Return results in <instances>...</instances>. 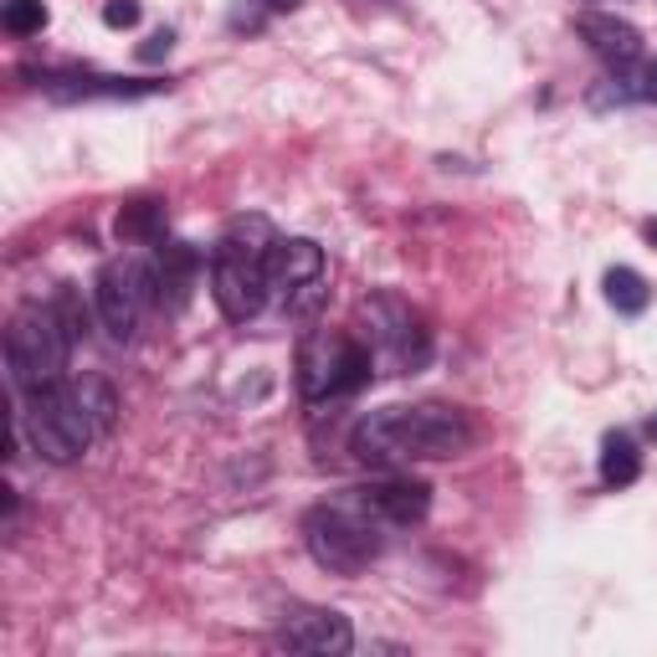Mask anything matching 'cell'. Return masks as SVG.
Masks as SVG:
<instances>
[{
	"label": "cell",
	"mask_w": 657,
	"mask_h": 657,
	"mask_svg": "<svg viewBox=\"0 0 657 657\" xmlns=\"http://www.w3.org/2000/svg\"><path fill=\"white\" fill-rule=\"evenodd\" d=\"M473 448V421L457 406H380L370 417L355 421L349 452L365 467H411L437 463V457H457Z\"/></svg>",
	"instance_id": "6da1fadb"
},
{
	"label": "cell",
	"mask_w": 657,
	"mask_h": 657,
	"mask_svg": "<svg viewBox=\"0 0 657 657\" xmlns=\"http://www.w3.org/2000/svg\"><path fill=\"white\" fill-rule=\"evenodd\" d=\"M278 241L283 237L272 231L268 216H237L222 231L216 252H211V293H216V303H222V314L231 324H247V319L262 314V303H268V262Z\"/></svg>",
	"instance_id": "7a4b0ae2"
},
{
	"label": "cell",
	"mask_w": 657,
	"mask_h": 657,
	"mask_svg": "<svg viewBox=\"0 0 657 657\" xmlns=\"http://www.w3.org/2000/svg\"><path fill=\"white\" fill-rule=\"evenodd\" d=\"M380 524L386 519H375L355 493V498H344V504L309 508L303 545H309V554H314L324 570H334V575H359V570L380 554Z\"/></svg>",
	"instance_id": "3957f363"
},
{
	"label": "cell",
	"mask_w": 657,
	"mask_h": 657,
	"mask_svg": "<svg viewBox=\"0 0 657 657\" xmlns=\"http://www.w3.org/2000/svg\"><path fill=\"white\" fill-rule=\"evenodd\" d=\"M21 427H26L31 448L42 452L46 463H77V457L88 452L93 432H98L88 396H83V386H73V380L31 390L26 411H21Z\"/></svg>",
	"instance_id": "277c9868"
},
{
	"label": "cell",
	"mask_w": 657,
	"mask_h": 657,
	"mask_svg": "<svg viewBox=\"0 0 657 657\" xmlns=\"http://www.w3.org/2000/svg\"><path fill=\"white\" fill-rule=\"evenodd\" d=\"M375 375V349L344 328H314L299 344V390L303 401H328V396H355Z\"/></svg>",
	"instance_id": "5b68a950"
},
{
	"label": "cell",
	"mask_w": 657,
	"mask_h": 657,
	"mask_svg": "<svg viewBox=\"0 0 657 657\" xmlns=\"http://www.w3.org/2000/svg\"><path fill=\"white\" fill-rule=\"evenodd\" d=\"M67 355H73V328L57 319V309H21L6 328V365H11V380L21 390H42L57 386L62 370H67Z\"/></svg>",
	"instance_id": "8992f818"
},
{
	"label": "cell",
	"mask_w": 657,
	"mask_h": 657,
	"mask_svg": "<svg viewBox=\"0 0 657 657\" xmlns=\"http://www.w3.org/2000/svg\"><path fill=\"white\" fill-rule=\"evenodd\" d=\"M359 319L370 324L375 365H386L390 375H417L432 359V328L401 293H370L359 303Z\"/></svg>",
	"instance_id": "52a82bcc"
},
{
	"label": "cell",
	"mask_w": 657,
	"mask_h": 657,
	"mask_svg": "<svg viewBox=\"0 0 657 657\" xmlns=\"http://www.w3.org/2000/svg\"><path fill=\"white\" fill-rule=\"evenodd\" d=\"M268 293L278 299L288 319L314 314L324 303V247L309 237H288L272 247L268 262Z\"/></svg>",
	"instance_id": "ba28073f"
},
{
	"label": "cell",
	"mask_w": 657,
	"mask_h": 657,
	"mask_svg": "<svg viewBox=\"0 0 657 657\" xmlns=\"http://www.w3.org/2000/svg\"><path fill=\"white\" fill-rule=\"evenodd\" d=\"M98 319H104L108 328V340H134V328H139V309H144V299L154 293V278L150 268H139V262H108L104 272H98Z\"/></svg>",
	"instance_id": "9c48e42d"
},
{
	"label": "cell",
	"mask_w": 657,
	"mask_h": 657,
	"mask_svg": "<svg viewBox=\"0 0 657 657\" xmlns=\"http://www.w3.org/2000/svg\"><path fill=\"white\" fill-rule=\"evenodd\" d=\"M581 42L596 52L612 73H622V67H637L643 62V31L632 26V21H622V15L612 11H581Z\"/></svg>",
	"instance_id": "30bf717a"
},
{
	"label": "cell",
	"mask_w": 657,
	"mask_h": 657,
	"mask_svg": "<svg viewBox=\"0 0 657 657\" xmlns=\"http://www.w3.org/2000/svg\"><path fill=\"white\" fill-rule=\"evenodd\" d=\"M359 504L370 508L375 519L386 524H421L427 519V508H432V488L421 478H406V473H396V478H380L370 483V488H355Z\"/></svg>",
	"instance_id": "8fae6325"
},
{
	"label": "cell",
	"mask_w": 657,
	"mask_h": 657,
	"mask_svg": "<svg viewBox=\"0 0 657 657\" xmlns=\"http://www.w3.org/2000/svg\"><path fill=\"white\" fill-rule=\"evenodd\" d=\"M278 643L288 653H349L355 632H349V616L340 612H299L278 627Z\"/></svg>",
	"instance_id": "7c38bea8"
},
{
	"label": "cell",
	"mask_w": 657,
	"mask_h": 657,
	"mask_svg": "<svg viewBox=\"0 0 657 657\" xmlns=\"http://www.w3.org/2000/svg\"><path fill=\"white\" fill-rule=\"evenodd\" d=\"M195 272H201V252L195 247H185V241H170V247H160V262H154V299L164 303V309H180V303L191 299V283Z\"/></svg>",
	"instance_id": "4fadbf2b"
},
{
	"label": "cell",
	"mask_w": 657,
	"mask_h": 657,
	"mask_svg": "<svg viewBox=\"0 0 657 657\" xmlns=\"http://www.w3.org/2000/svg\"><path fill=\"white\" fill-rule=\"evenodd\" d=\"M164 83H129V77H46V93L52 98H144V93H160Z\"/></svg>",
	"instance_id": "5bb4252c"
},
{
	"label": "cell",
	"mask_w": 657,
	"mask_h": 657,
	"mask_svg": "<svg viewBox=\"0 0 657 657\" xmlns=\"http://www.w3.org/2000/svg\"><path fill=\"white\" fill-rule=\"evenodd\" d=\"M643 478V452L632 448V437L612 432L601 442V483L606 488H627V483Z\"/></svg>",
	"instance_id": "9a60e30c"
},
{
	"label": "cell",
	"mask_w": 657,
	"mask_h": 657,
	"mask_svg": "<svg viewBox=\"0 0 657 657\" xmlns=\"http://www.w3.org/2000/svg\"><path fill=\"white\" fill-rule=\"evenodd\" d=\"M114 231H119V241H160L164 206H160V201H129V206L119 211Z\"/></svg>",
	"instance_id": "2e32d148"
},
{
	"label": "cell",
	"mask_w": 657,
	"mask_h": 657,
	"mask_svg": "<svg viewBox=\"0 0 657 657\" xmlns=\"http://www.w3.org/2000/svg\"><path fill=\"white\" fill-rule=\"evenodd\" d=\"M606 299H612L616 314H643L647 303H653V288H647L643 272L612 268V272H606Z\"/></svg>",
	"instance_id": "e0dca14e"
},
{
	"label": "cell",
	"mask_w": 657,
	"mask_h": 657,
	"mask_svg": "<svg viewBox=\"0 0 657 657\" xmlns=\"http://www.w3.org/2000/svg\"><path fill=\"white\" fill-rule=\"evenodd\" d=\"M606 93L616 104L627 98H643V104H657V62H637V67H622V73L606 77Z\"/></svg>",
	"instance_id": "ac0fdd59"
},
{
	"label": "cell",
	"mask_w": 657,
	"mask_h": 657,
	"mask_svg": "<svg viewBox=\"0 0 657 657\" xmlns=\"http://www.w3.org/2000/svg\"><path fill=\"white\" fill-rule=\"evenodd\" d=\"M0 21H6L11 36H36V31L46 26V6H42V0H6Z\"/></svg>",
	"instance_id": "d6986e66"
},
{
	"label": "cell",
	"mask_w": 657,
	"mask_h": 657,
	"mask_svg": "<svg viewBox=\"0 0 657 657\" xmlns=\"http://www.w3.org/2000/svg\"><path fill=\"white\" fill-rule=\"evenodd\" d=\"M77 386H83V396H88L98 432H108V427H114V417H119V401H114V390H108L104 380H77Z\"/></svg>",
	"instance_id": "ffe728a7"
},
{
	"label": "cell",
	"mask_w": 657,
	"mask_h": 657,
	"mask_svg": "<svg viewBox=\"0 0 657 657\" xmlns=\"http://www.w3.org/2000/svg\"><path fill=\"white\" fill-rule=\"evenodd\" d=\"M52 309H57V319H62V324L73 328V340H83V324H88V314L77 309V293H73V288H62L57 299H52Z\"/></svg>",
	"instance_id": "44dd1931"
},
{
	"label": "cell",
	"mask_w": 657,
	"mask_h": 657,
	"mask_svg": "<svg viewBox=\"0 0 657 657\" xmlns=\"http://www.w3.org/2000/svg\"><path fill=\"white\" fill-rule=\"evenodd\" d=\"M134 21H139V0H108V6H104V26L129 31Z\"/></svg>",
	"instance_id": "7402d4cb"
},
{
	"label": "cell",
	"mask_w": 657,
	"mask_h": 657,
	"mask_svg": "<svg viewBox=\"0 0 657 657\" xmlns=\"http://www.w3.org/2000/svg\"><path fill=\"white\" fill-rule=\"evenodd\" d=\"M170 46H175V31H154L150 42L139 46V62H160V57H170Z\"/></svg>",
	"instance_id": "603a6c76"
},
{
	"label": "cell",
	"mask_w": 657,
	"mask_h": 657,
	"mask_svg": "<svg viewBox=\"0 0 657 657\" xmlns=\"http://www.w3.org/2000/svg\"><path fill=\"white\" fill-rule=\"evenodd\" d=\"M262 6H268V11H299L303 0H262Z\"/></svg>",
	"instance_id": "cb8c5ba5"
},
{
	"label": "cell",
	"mask_w": 657,
	"mask_h": 657,
	"mask_svg": "<svg viewBox=\"0 0 657 657\" xmlns=\"http://www.w3.org/2000/svg\"><path fill=\"white\" fill-rule=\"evenodd\" d=\"M643 231H647V241H653V247H657V216H653V222L643 226Z\"/></svg>",
	"instance_id": "d4e9b609"
},
{
	"label": "cell",
	"mask_w": 657,
	"mask_h": 657,
	"mask_svg": "<svg viewBox=\"0 0 657 657\" xmlns=\"http://www.w3.org/2000/svg\"><path fill=\"white\" fill-rule=\"evenodd\" d=\"M647 437H653V442H657V417H653V421H647Z\"/></svg>",
	"instance_id": "484cf974"
}]
</instances>
